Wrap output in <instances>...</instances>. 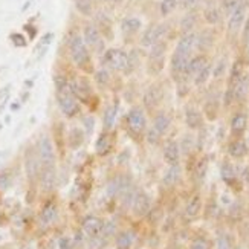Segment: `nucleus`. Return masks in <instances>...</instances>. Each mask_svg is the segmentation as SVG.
<instances>
[{
  "instance_id": "nucleus-39",
  "label": "nucleus",
  "mask_w": 249,
  "mask_h": 249,
  "mask_svg": "<svg viewBox=\"0 0 249 249\" xmlns=\"http://www.w3.org/2000/svg\"><path fill=\"white\" fill-rule=\"evenodd\" d=\"M217 112H219V101L217 100H210L205 104V116L208 118L210 121H214L217 118Z\"/></svg>"
},
{
  "instance_id": "nucleus-47",
  "label": "nucleus",
  "mask_w": 249,
  "mask_h": 249,
  "mask_svg": "<svg viewBox=\"0 0 249 249\" xmlns=\"http://www.w3.org/2000/svg\"><path fill=\"white\" fill-rule=\"evenodd\" d=\"M215 249H231V242L226 235H220L215 242Z\"/></svg>"
},
{
  "instance_id": "nucleus-30",
  "label": "nucleus",
  "mask_w": 249,
  "mask_h": 249,
  "mask_svg": "<svg viewBox=\"0 0 249 249\" xmlns=\"http://www.w3.org/2000/svg\"><path fill=\"white\" fill-rule=\"evenodd\" d=\"M93 80H95L96 86H98L100 89L106 90V89L110 86V81H112V77H110L109 69H106V68L98 69V71L95 72V75H93Z\"/></svg>"
},
{
  "instance_id": "nucleus-50",
  "label": "nucleus",
  "mask_w": 249,
  "mask_h": 249,
  "mask_svg": "<svg viewBox=\"0 0 249 249\" xmlns=\"http://www.w3.org/2000/svg\"><path fill=\"white\" fill-rule=\"evenodd\" d=\"M202 0H182V8L187 9V11H193L199 6V3Z\"/></svg>"
},
{
  "instance_id": "nucleus-46",
  "label": "nucleus",
  "mask_w": 249,
  "mask_h": 249,
  "mask_svg": "<svg viewBox=\"0 0 249 249\" xmlns=\"http://www.w3.org/2000/svg\"><path fill=\"white\" fill-rule=\"evenodd\" d=\"M160 138H162V136L156 132V130H155L153 127H150V128L147 130V141H148V142H150L151 145L158 144Z\"/></svg>"
},
{
  "instance_id": "nucleus-36",
  "label": "nucleus",
  "mask_w": 249,
  "mask_h": 249,
  "mask_svg": "<svg viewBox=\"0 0 249 249\" xmlns=\"http://www.w3.org/2000/svg\"><path fill=\"white\" fill-rule=\"evenodd\" d=\"M95 148H96V153L98 155H106L107 151H109V148H110L109 132H103L100 135V138L96 139V142H95Z\"/></svg>"
},
{
  "instance_id": "nucleus-33",
  "label": "nucleus",
  "mask_w": 249,
  "mask_h": 249,
  "mask_svg": "<svg viewBox=\"0 0 249 249\" xmlns=\"http://www.w3.org/2000/svg\"><path fill=\"white\" fill-rule=\"evenodd\" d=\"M196 23H197V16L196 13H188L182 17L180 20V32L182 34H187V32H193V29L196 28Z\"/></svg>"
},
{
  "instance_id": "nucleus-17",
  "label": "nucleus",
  "mask_w": 249,
  "mask_h": 249,
  "mask_svg": "<svg viewBox=\"0 0 249 249\" xmlns=\"http://www.w3.org/2000/svg\"><path fill=\"white\" fill-rule=\"evenodd\" d=\"M185 124L191 130H199L203 125V115L196 107L188 106L185 109Z\"/></svg>"
},
{
  "instance_id": "nucleus-29",
  "label": "nucleus",
  "mask_w": 249,
  "mask_h": 249,
  "mask_svg": "<svg viewBox=\"0 0 249 249\" xmlns=\"http://www.w3.org/2000/svg\"><path fill=\"white\" fill-rule=\"evenodd\" d=\"M203 17L208 25H217L222 20V11L217 5H210L203 11Z\"/></svg>"
},
{
  "instance_id": "nucleus-9",
  "label": "nucleus",
  "mask_w": 249,
  "mask_h": 249,
  "mask_svg": "<svg viewBox=\"0 0 249 249\" xmlns=\"http://www.w3.org/2000/svg\"><path fill=\"white\" fill-rule=\"evenodd\" d=\"M246 11H248V6L245 2H242L231 13L230 18H228V34L230 36H235L237 32H240V29L245 23V18H246Z\"/></svg>"
},
{
  "instance_id": "nucleus-7",
  "label": "nucleus",
  "mask_w": 249,
  "mask_h": 249,
  "mask_svg": "<svg viewBox=\"0 0 249 249\" xmlns=\"http://www.w3.org/2000/svg\"><path fill=\"white\" fill-rule=\"evenodd\" d=\"M162 98H164V90H162L160 84H151L142 96L144 109L148 112L156 110L160 104V101H162Z\"/></svg>"
},
{
  "instance_id": "nucleus-24",
  "label": "nucleus",
  "mask_w": 249,
  "mask_h": 249,
  "mask_svg": "<svg viewBox=\"0 0 249 249\" xmlns=\"http://www.w3.org/2000/svg\"><path fill=\"white\" fill-rule=\"evenodd\" d=\"M26 175L29 179H34L40 175V168H41V164H40V159H38V155L32 153V151H28L26 153Z\"/></svg>"
},
{
  "instance_id": "nucleus-31",
  "label": "nucleus",
  "mask_w": 249,
  "mask_h": 249,
  "mask_svg": "<svg viewBox=\"0 0 249 249\" xmlns=\"http://www.w3.org/2000/svg\"><path fill=\"white\" fill-rule=\"evenodd\" d=\"M167 41L160 40L156 41L153 46L150 48V53H148V60H164L165 58V52H167Z\"/></svg>"
},
{
  "instance_id": "nucleus-44",
  "label": "nucleus",
  "mask_w": 249,
  "mask_h": 249,
  "mask_svg": "<svg viewBox=\"0 0 249 249\" xmlns=\"http://www.w3.org/2000/svg\"><path fill=\"white\" fill-rule=\"evenodd\" d=\"M226 68H228V60L223 57V58H220L217 63H215V66L211 71V75H213L214 78H220V77H223Z\"/></svg>"
},
{
  "instance_id": "nucleus-34",
  "label": "nucleus",
  "mask_w": 249,
  "mask_h": 249,
  "mask_svg": "<svg viewBox=\"0 0 249 249\" xmlns=\"http://www.w3.org/2000/svg\"><path fill=\"white\" fill-rule=\"evenodd\" d=\"M220 175H222V179L226 182V183H231L235 180L237 178V171H235V167L231 164V162H223L222 164V168H220Z\"/></svg>"
},
{
  "instance_id": "nucleus-14",
  "label": "nucleus",
  "mask_w": 249,
  "mask_h": 249,
  "mask_svg": "<svg viewBox=\"0 0 249 249\" xmlns=\"http://www.w3.org/2000/svg\"><path fill=\"white\" fill-rule=\"evenodd\" d=\"M248 128V115L246 112H237L230 123V130L234 138H242Z\"/></svg>"
},
{
  "instance_id": "nucleus-21",
  "label": "nucleus",
  "mask_w": 249,
  "mask_h": 249,
  "mask_svg": "<svg viewBox=\"0 0 249 249\" xmlns=\"http://www.w3.org/2000/svg\"><path fill=\"white\" fill-rule=\"evenodd\" d=\"M58 217V207L55 202H48L40 211V220L43 225H51Z\"/></svg>"
},
{
  "instance_id": "nucleus-23",
  "label": "nucleus",
  "mask_w": 249,
  "mask_h": 249,
  "mask_svg": "<svg viewBox=\"0 0 249 249\" xmlns=\"http://www.w3.org/2000/svg\"><path fill=\"white\" fill-rule=\"evenodd\" d=\"M249 95V73H243L242 78L237 81V84L234 86V96L235 101H245Z\"/></svg>"
},
{
  "instance_id": "nucleus-19",
  "label": "nucleus",
  "mask_w": 249,
  "mask_h": 249,
  "mask_svg": "<svg viewBox=\"0 0 249 249\" xmlns=\"http://www.w3.org/2000/svg\"><path fill=\"white\" fill-rule=\"evenodd\" d=\"M164 159L168 165H176L180 160V147L176 141H168L164 147Z\"/></svg>"
},
{
  "instance_id": "nucleus-40",
  "label": "nucleus",
  "mask_w": 249,
  "mask_h": 249,
  "mask_svg": "<svg viewBox=\"0 0 249 249\" xmlns=\"http://www.w3.org/2000/svg\"><path fill=\"white\" fill-rule=\"evenodd\" d=\"M207 173H208V158H202L196 164V168H194V176H196L197 180H203Z\"/></svg>"
},
{
  "instance_id": "nucleus-42",
  "label": "nucleus",
  "mask_w": 249,
  "mask_h": 249,
  "mask_svg": "<svg viewBox=\"0 0 249 249\" xmlns=\"http://www.w3.org/2000/svg\"><path fill=\"white\" fill-rule=\"evenodd\" d=\"M75 6L83 16H93V3L92 0H75Z\"/></svg>"
},
{
  "instance_id": "nucleus-51",
  "label": "nucleus",
  "mask_w": 249,
  "mask_h": 249,
  "mask_svg": "<svg viewBox=\"0 0 249 249\" xmlns=\"http://www.w3.org/2000/svg\"><path fill=\"white\" fill-rule=\"evenodd\" d=\"M11 185V176L6 173H0V190H6Z\"/></svg>"
},
{
  "instance_id": "nucleus-37",
  "label": "nucleus",
  "mask_w": 249,
  "mask_h": 249,
  "mask_svg": "<svg viewBox=\"0 0 249 249\" xmlns=\"http://www.w3.org/2000/svg\"><path fill=\"white\" fill-rule=\"evenodd\" d=\"M155 26L156 25H150L144 32H142V36H141V40H139V43H141V46L142 48H151L155 45Z\"/></svg>"
},
{
  "instance_id": "nucleus-8",
  "label": "nucleus",
  "mask_w": 249,
  "mask_h": 249,
  "mask_svg": "<svg viewBox=\"0 0 249 249\" xmlns=\"http://www.w3.org/2000/svg\"><path fill=\"white\" fill-rule=\"evenodd\" d=\"M69 86H71V90H72L73 96L81 103H88V100L93 93L90 83L84 77H81L78 80H69Z\"/></svg>"
},
{
  "instance_id": "nucleus-41",
  "label": "nucleus",
  "mask_w": 249,
  "mask_h": 249,
  "mask_svg": "<svg viewBox=\"0 0 249 249\" xmlns=\"http://www.w3.org/2000/svg\"><path fill=\"white\" fill-rule=\"evenodd\" d=\"M179 2L178 0H162L160 5H159V11H160V16H170L171 13H175V9L178 8Z\"/></svg>"
},
{
  "instance_id": "nucleus-18",
  "label": "nucleus",
  "mask_w": 249,
  "mask_h": 249,
  "mask_svg": "<svg viewBox=\"0 0 249 249\" xmlns=\"http://www.w3.org/2000/svg\"><path fill=\"white\" fill-rule=\"evenodd\" d=\"M228 153L230 156H232L234 159H242L249 153V147L248 142L242 138H235L232 139L230 145H228Z\"/></svg>"
},
{
  "instance_id": "nucleus-28",
  "label": "nucleus",
  "mask_w": 249,
  "mask_h": 249,
  "mask_svg": "<svg viewBox=\"0 0 249 249\" xmlns=\"http://www.w3.org/2000/svg\"><path fill=\"white\" fill-rule=\"evenodd\" d=\"M245 73V66H243V61L242 60H235L231 66V71H230V78H228V86L230 88H234L242 78V75Z\"/></svg>"
},
{
  "instance_id": "nucleus-27",
  "label": "nucleus",
  "mask_w": 249,
  "mask_h": 249,
  "mask_svg": "<svg viewBox=\"0 0 249 249\" xmlns=\"http://www.w3.org/2000/svg\"><path fill=\"white\" fill-rule=\"evenodd\" d=\"M213 43H214V34H213L211 29L200 32V34L197 36V38H196V46L202 52L208 51L213 46Z\"/></svg>"
},
{
  "instance_id": "nucleus-25",
  "label": "nucleus",
  "mask_w": 249,
  "mask_h": 249,
  "mask_svg": "<svg viewBox=\"0 0 249 249\" xmlns=\"http://www.w3.org/2000/svg\"><path fill=\"white\" fill-rule=\"evenodd\" d=\"M170 125H171L170 116L165 112H159L153 118V125H151V127H153L160 136H164L168 132V130H170Z\"/></svg>"
},
{
  "instance_id": "nucleus-45",
  "label": "nucleus",
  "mask_w": 249,
  "mask_h": 249,
  "mask_svg": "<svg viewBox=\"0 0 249 249\" xmlns=\"http://www.w3.org/2000/svg\"><path fill=\"white\" fill-rule=\"evenodd\" d=\"M81 123H83V130H84V133L88 135V136H90L92 133H93V130H95V116H92V115H88V116H84L83 120H81Z\"/></svg>"
},
{
  "instance_id": "nucleus-1",
  "label": "nucleus",
  "mask_w": 249,
  "mask_h": 249,
  "mask_svg": "<svg viewBox=\"0 0 249 249\" xmlns=\"http://www.w3.org/2000/svg\"><path fill=\"white\" fill-rule=\"evenodd\" d=\"M53 83H55V98L60 112L66 118H75L81 112V106L71 90L69 80L63 75H55Z\"/></svg>"
},
{
  "instance_id": "nucleus-2",
  "label": "nucleus",
  "mask_w": 249,
  "mask_h": 249,
  "mask_svg": "<svg viewBox=\"0 0 249 249\" xmlns=\"http://www.w3.org/2000/svg\"><path fill=\"white\" fill-rule=\"evenodd\" d=\"M69 52H71V58L75 63V66H78L80 69H86V71H92L90 64H92V58H90V52L88 45L84 43L83 36L81 34H73L69 40Z\"/></svg>"
},
{
  "instance_id": "nucleus-13",
  "label": "nucleus",
  "mask_w": 249,
  "mask_h": 249,
  "mask_svg": "<svg viewBox=\"0 0 249 249\" xmlns=\"http://www.w3.org/2000/svg\"><path fill=\"white\" fill-rule=\"evenodd\" d=\"M150 208H151V202H150V197L147 196L145 193L142 191H138L136 196H135V200L132 203V211L135 215L138 217H144L150 213Z\"/></svg>"
},
{
  "instance_id": "nucleus-55",
  "label": "nucleus",
  "mask_w": 249,
  "mask_h": 249,
  "mask_svg": "<svg viewBox=\"0 0 249 249\" xmlns=\"http://www.w3.org/2000/svg\"><path fill=\"white\" fill-rule=\"evenodd\" d=\"M246 142H248V147H249V135H248V141H246Z\"/></svg>"
},
{
  "instance_id": "nucleus-22",
  "label": "nucleus",
  "mask_w": 249,
  "mask_h": 249,
  "mask_svg": "<svg viewBox=\"0 0 249 249\" xmlns=\"http://www.w3.org/2000/svg\"><path fill=\"white\" fill-rule=\"evenodd\" d=\"M180 175H182V168L179 164L176 165H170L165 173H164V176H162V183H164V187H175L176 183L179 182L180 179Z\"/></svg>"
},
{
  "instance_id": "nucleus-16",
  "label": "nucleus",
  "mask_w": 249,
  "mask_h": 249,
  "mask_svg": "<svg viewBox=\"0 0 249 249\" xmlns=\"http://www.w3.org/2000/svg\"><path fill=\"white\" fill-rule=\"evenodd\" d=\"M130 187H132V182H130L128 178L118 176L109 182V185H107V194H109V196H121V194L125 193Z\"/></svg>"
},
{
  "instance_id": "nucleus-10",
  "label": "nucleus",
  "mask_w": 249,
  "mask_h": 249,
  "mask_svg": "<svg viewBox=\"0 0 249 249\" xmlns=\"http://www.w3.org/2000/svg\"><path fill=\"white\" fill-rule=\"evenodd\" d=\"M40 188L43 193H51L53 188H55L57 183V171H55V165L51 167H41L40 168Z\"/></svg>"
},
{
  "instance_id": "nucleus-52",
  "label": "nucleus",
  "mask_w": 249,
  "mask_h": 249,
  "mask_svg": "<svg viewBox=\"0 0 249 249\" xmlns=\"http://www.w3.org/2000/svg\"><path fill=\"white\" fill-rule=\"evenodd\" d=\"M193 136H190V135H185L183 136V141H182V145H179L180 147V150L183 148V151H190V145H193Z\"/></svg>"
},
{
  "instance_id": "nucleus-38",
  "label": "nucleus",
  "mask_w": 249,
  "mask_h": 249,
  "mask_svg": "<svg viewBox=\"0 0 249 249\" xmlns=\"http://www.w3.org/2000/svg\"><path fill=\"white\" fill-rule=\"evenodd\" d=\"M211 71H213V68H211V64L208 63L207 66H205V68L196 75V77L193 78L194 84L199 86V88H200V86H203V84H207V81H208L210 77H211Z\"/></svg>"
},
{
  "instance_id": "nucleus-56",
  "label": "nucleus",
  "mask_w": 249,
  "mask_h": 249,
  "mask_svg": "<svg viewBox=\"0 0 249 249\" xmlns=\"http://www.w3.org/2000/svg\"><path fill=\"white\" fill-rule=\"evenodd\" d=\"M0 128H2V124H0Z\"/></svg>"
},
{
  "instance_id": "nucleus-12",
  "label": "nucleus",
  "mask_w": 249,
  "mask_h": 249,
  "mask_svg": "<svg viewBox=\"0 0 249 249\" xmlns=\"http://www.w3.org/2000/svg\"><path fill=\"white\" fill-rule=\"evenodd\" d=\"M196 38H197V34L194 31L187 32V34H182L179 41H178V45H176L175 52L182 53V55H190L191 57L193 49L196 48Z\"/></svg>"
},
{
  "instance_id": "nucleus-32",
  "label": "nucleus",
  "mask_w": 249,
  "mask_h": 249,
  "mask_svg": "<svg viewBox=\"0 0 249 249\" xmlns=\"http://www.w3.org/2000/svg\"><path fill=\"white\" fill-rule=\"evenodd\" d=\"M135 242L133 231H123L116 237V249H130Z\"/></svg>"
},
{
  "instance_id": "nucleus-26",
  "label": "nucleus",
  "mask_w": 249,
  "mask_h": 249,
  "mask_svg": "<svg viewBox=\"0 0 249 249\" xmlns=\"http://www.w3.org/2000/svg\"><path fill=\"white\" fill-rule=\"evenodd\" d=\"M141 28H142V21H141L138 17H125L121 23V31L124 34H130V36L139 32Z\"/></svg>"
},
{
  "instance_id": "nucleus-54",
  "label": "nucleus",
  "mask_w": 249,
  "mask_h": 249,
  "mask_svg": "<svg viewBox=\"0 0 249 249\" xmlns=\"http://www.w3.org/2000/svg\"><path fill=\"white\" fill-rule=\"evenodd\" d=\"M246 46H248V49H246V53H248V60H249V41H248V45H246Z\"/></svg>"
},
{
  "instance_id": "nucleus-53",
  "label": "nucleus",
  "mask_w": 249,
  "mask_h": 249,
  "mask_svg": "<svg viewBox=\"0 0 249 249\" xmlns=\"http://www.w3.org/2000/svg\"><path fill=\"white\" fill-rule=\"evenodd\" d=\"M13 38H14V43H16L17 46H25V45H26V41H23L25 38L21 37V36H18V34L13 36Z\"/></svg>"
},
{
  "instance_id": "nucleus-11",
  "label": "nucleus",
  "mask_w": 249,
  "mask_h": 249,
  "mask_svg": "<svg viewBox=\"0 0 249 249\" xmlns=\"http://www.w3.org/2000/svg\"><path fill=\"white\" fill-rule=\"evenodd\" d=\"M207 64H208V58H207V55H203V53H199L196 57H191L187 64L185 72H183V81L193 80L205 66H207Z\"/></svg>"
},
{
  "instance_id": "nucleus-5",
  "label": "nucleus",
  "mask_w": 249,
  "mask_h": 249,
  "mask_svg": "<svg viewBox=\"0 0 249 249\" xmlns=\"http://www.w3.org/2000/svg\"><path fill=\"white\" fill-rule=\"evenodd\" d=\"M37 155L40 159L41 167L55 165V147H53L52 139L48 135H43L37 144Z\"/></svg>"
},
{
  "instance_id": "nucleus-3",
  "label": "nucleus",
  "mask_w": 249,
  "mask_h": 249,
  "mask_svg": "<svg viewBox=\"0 0 249 249\" xmlns=\"http://www.w3.org/2000/svg\"><path fill=\"white\" fill-rule=\"evenodd\" d=\"M127 60H128V53L124 49H118V48L107 49L103 52V55H101L103 68L112 69L116 72H125Z\"/></svg>"
},
{
  "instance_id": "nucleus-43",
  "label": "nucleus",
  "mask_w": 249,
  "mask_h": 249,
  "mask_svg": "<svg viewBox=\"0 0 249 249\" xmlns=\"http://www.w3.org/2000/svg\"><path fill=\"white\" fill-rule=\"evenodd\" d=\"M128 53V60H127V69H125V75H128V73H132L138 66H139V53H138V51H130V52H127Z\"/></svg>"
},
{
  "instance_id": "nucleus-15",
  "label": "nucleus",
  "mask_w": 249,
  "mask_h": 249,
  "mask_svg": "<svg viewBox=\"0 0 249 249\" xmlns=\"http://www.w3.org/2000/svg\"><path fill=\"white\" fill-rule=\"evenodd\" d=\"M103 225L104 222L100 217H96V215H88V217L83 220V231L89 237H100L103 231Z\"/></svg>"
},
{
  "instance_id": "nucleus-48",
  "label": "nucleus",
  "mask_w": 249,
  "mask_h": 249,
  "mask_svg": "<svg viewBox=\"0 0 249 249\" xmlns=\"http://www.w3.org/2000/svg\"><path fill=\"white\" fill-rule=\"evenodd\" d=\"M190 249H211V248H210V243L205 239H196L191 242Z\"/></svg>"
},
{
  "instance_id": "nucleus-4",
  "label": "nucleus",
  "mask_w": 249,
  "mask_h": 249,
  "mask_svg": "<svg viewBox=\"0 0 249 249\" xmlns=\"http://www.w3.org/2000/svg\"><path fill=\"white\" fill-rule=\"evenodd\" d=\"M125 123H127V128L128 132L132 133L133 136H142L147 130V118H145V110L142 107L135 106L132 109L128 110L127 118H125Z\"/></svg>"
},
{
  "instance_id": "nucleus-49",
  "label": "nucleus",
  "mask_w": 249,
  "mask_h": 249,
  "mask_svg": "<svg viewBox=\"0 0 249 249\" xmlns=\"http://www.w3.org/2000/svg\"><path fill=\"white\" fill-rule=\"evenodd\" d=\"M248 41H249V16H246L245 23L242 26V43L248 45Z\"/></svg>"
},
{
  "instance_id": "nucleus-6",
  "label": "nucleus",
  "mask_w": 249,
  "mask_h": 249,
  "mask_svg": "<svg viewBox=\"0 0 249 249\" xmlns=\"http://www.w3.org/2000/svg\"><path fill=\"white\" fill-rule=\"evenodd\" d=\"M83 40L84 43L88 45V48L93 49L95 52L103 53L104 52V40L100 29L96 28V25L90 23V25H86L83 29Z\"/></svg>"
},
{
  "instance_id": "nucleus-35",
  "label": "nucleus",
  "mask_w": 249,
  "mask_h": 249,
  "mask_svg": "<svg viewBox=\"0 0 249 249\" xmlns=\"http://www.w3.org/2000/svg\"><path fill=\"white\" fill-rule=\"evenodd\" d=\"M200 210H202V200H200L199 196H194V197L188 202V205H187L185 214H187V217L194 219V217H197V215H199Z\"/></svg>"
},
{
  "instance_id": "nucleus-20",
  "label": "nucleus",
  "mask_w": 249,
  "mask_h": 249,
  "mask_svg": "<svg viewBox=\"0 0 249 249\" xmlns=\"http://www.w3.org/2000/svg\"><path fill=\"white\" fill-rule=\"evenodd\" d=\"M118 109H120V103H113V104H109L104 109V113H103V127H104V132H110L115 125V121H116V115H118Z\"/></svg>"
}]
</instances>
